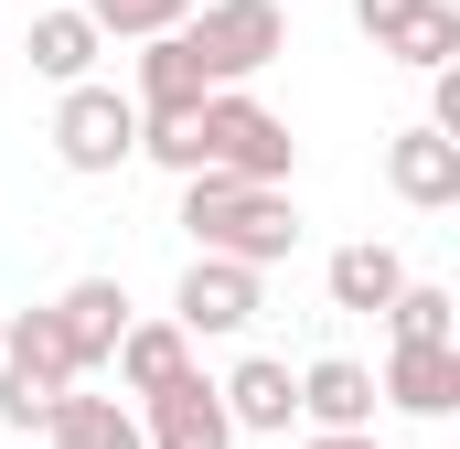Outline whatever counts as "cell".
Segmentation results:
<instances>
[{
	"mask_svg": "<svg viewBox=\"0 0 460 449\" xmlns=\"http://www.w3.org/2000/svg\"><path fill=\"white\" fill-rule=\"evenodd\" d=\"M182 235L204 257H246V268H279L300 246V204L289 182H235V172H182Z\"/></svg>",
	"mask_w": 460,
	"mask_h": 449,
	"instance_id": "6da1fadb",
	"label": "cell"
},
{
	"mask_svg": "<svg viewBox=\"0 0 460 449\" xmlns=\"http://www.w3.org/2000/svg\"><path fill=\"white\" fill-rule=\"evenodd\" d=\"M182 150H193V172H235V182H289L300 172L289 118L268 108L257 86H215L204 108L182 118Z\"/></svg>",
	"mask_w": 460,
	"mask_h": 449,
	"instance_id": "7a4b0ae2",
	"label": "cell"
},
{
	"mask_svg": "<svg viewBox=\"0 0 460 449\" xmlns=\"http://www.w3.org/2000/svg\"><path fill=\"white\" fill-rule=\"evenodd\" d=\"M54 161L75 172V182H108V172H128L139 161V108L118 97V86H97V75H75L65 97H54Z\"/></svg>",
	"mask_w": 460,
	"mask_h": 449,
	"instance_id": "3957f363",
	"label": "cell"
},
{
	"mask_svg": "<svg viewBox=\"0 0 460 449\" xmlns=\"http://www.w3.org/2000/svg\"><path fill=\"white\" fill-rule=\"evenodd\" d=\"M193 54H204V75L215 86H257L279 54H289V11L279 0H193Z\"/></svg>",
	"mask_w": 460,
	"mask_h": 449,
	"instance_id": "277c9868",
	"label": "cell"
},
{
	"mask_svg": "<svg viewBox=\"0 0 460 449\" xmlns=\"http://www.w3.org/2000/svg\"><path fill=\"white\" fill-rule=\"evenodd\" d=\"M257 311H268V268L204 257V246H193V268H182V289H172V321H182L193 342H235Z\"/></svg>",
	"mask_w": 460,
	"mask_h": 449,
	"instance_id": "5b68a950",
	"label": "cell"
},
{
	"mask_svg": "<svg viewBox=\"0 0 460 449\" xmlns=\"http://www.w3.org/2000/svg\"><path fill=\"white\" fill-rule=\"evenodd\" d=\"M215 97V75H204V54H193V32L172 22V32H139V86H128V108L139 118H193Z\"/></svg>",
	"mask_w": 460,
	"mask_h": 449,
	"instance_id": "8992f818",
	"label": "cell"
},
{
	"mask_svg": "<svg viewBox=\"0 0 460 449\" xmlns=\"http://www.w3.org/2000/svg\"><path fill=\"white\" fill-rule=\"evenodd\" d=\"M385 193L418 204V215H450V204H460V139L429 128V118L396 128V139H385Z\"/></svg>",
	"mask_w": 460,
	"mask_h": 449,
	"instance_id": "52a82bcc",
	"label": "cell"
},
{
	"mask_svg": "<svg viewBox=\"0 0 460 449\" xmlns=\"http://www.w3.org/2000/svg\"><path fill=\"white\" fill-rule=\"evenodd\" d=\"M139 439L150 449H235V418L204 374H172L161 396H139Z\"/></svg>",
	"mask_w": 460,
	"mask_h": 449,
	"instance_id": "ba28073f",
	"label": "cell"
},
{
	"mask_svg": "<svg viewBox=\"0 0 460 449\" xmlns=\"http://www.w3.org/2000/svg\"><path fill=\"white\" fill-rule=\"evenodd\" d=\"M375 396L396 418H450L460 407V342H396L385 374H375Z\"/></svg>",
	"mask_w": 460,
	"mask_h": 449,
	"instance_id": "9c48e42d",
	"label": "cell"
},
{
	"mask_svg": "<svg viewBox=\"0 0 460 449\" xmlns=\"http://www.w3.org/2000/svg\"><path fill=\"white\" fill-rule=\"evenodd\" d=\"M226 418H235V439H289V418H300V374L279 364V353H246L226 385Z\"/></svg>",
	"mask_w": 460,
	"mask_h": 449,
	"instance_id": "30bf717a",
	"label": "cell"
},
{
	"mask_svg": "<svg viewBox=\"0 0 460 449\" xmlns=\"http://www.w3.org/2000/svg\"><path fill=\"white\" fill-rule=\"evenodd\" d=\"M54 321H65V353H75V374H97L118 353V332H128V289L118 278H75L65 300H54Z\"/></svg>",
	"mask_w": 460,
	"mask_h": 449,
	"instance_id": "8fae6325",
	"label": "cell"
},
{
	"mask_svg": "<svg viewBox=\"0 0 460 449\" xmlns=\"http://www.w3.org/2000/svg\"><path fill=\"white\" fill-rule=\"evenodd\" d=\"M32 439H43V449H150V439H139V407H118V396H75V385L43 407Z\"/></svg>",
	"mask_w": 460,
	"mask_h": 449,
	"instance_id": "7c38bea8",
	"label": "cell"
},
{
	"mask_svg": "<svg viewBox=\"0 0 460 449\" xmlns=\"http://www.w3.org/2000/svg\"><path fill=\"white\" fill-rule=\"evenodd\" d=\"M322 289H332V311H385L396 289H407V257L385 246V235H353V246H332V268H322Z\"/></svg>",
	"mask_w": 460,
	"mask_h": 449,
	"instance_id": "4fadbf2b",
	"label": "cell"
},
{
	"mask_svg": "<svg viewBox=\"0 0 460 449\" xmlns=\"http://www.w3.org/2000/svg\"><path fill=\"white\" fill-rule=\"evenodd\" d=\"M300 418L311 428H375V364H353V353L300 364Z\"/></svg>",
	"mask_w": 460,
	"mask_h": 449,
	"instance_id": "5bb4252c",
	"label": "cell"
},
{
	"mask_svg": "<svg viewBox=\"0 0 460 449\" xmlns=\"http://www.w3.org/2000/svg\"><path fill=\"white\" fill-rule=\"evenodd\" d=\"M22 54H32V75H43V86H75V75H97L108 32H97V22H86V0H75V11H32V43H22Z\"/></svg>",
	"mask_w": 460,
	"mask_h": 449,
	"instance_id": "9a60e30c",
	"label": "cell"
},
{
	"mask_svg": "<svg viewBox=\"0 0 460 449\" xmlns=\"http://www.w3.org/2000/svg\"><path fill=\"white\" fill-rule=\"evenodd\" d=\"M108 364H118V385H128V396H161L172 374H193V332H182V321H128Z\"/></svg>",
	"mask_w": 460,
	"mask_h": 449,
	"instance_id": "2e32d148",
	"label": "cell"
},
{
	"mask_svg": "<svg viewBox=\"0 0 460 449\" xmlns=\"http://www.w3.org/2000/svg\"><path fill=\"white\" fill-rule=\"evenodd\" d=\"M0 364H11V374H32V385H75V353H65L54 300H43V311H0Z\"/></svg>",
	"mask_w": 460,
	"mask_h": 449,
	"instance_id": "e0dca14e",
	"label": "cell"
},
{
	"mask_svg": "<svg viewBox=\"0 0 460 449\" xmlns=\"http://www.w3.org/2000/svg\"><path fill=\"white\" fill-rule=\"evenodd\" d=\"M450 311H460V300L439 289V278H407V289H396L375 321H385V342H450V332H460Z\"/></svg>",
	"mask_w": 460,
	"mask_h": 449,
	"instance_id": "ac0fdd59",
	"label": "cell"
},
{
	"mask_svg": "<svg viewBox=\"0 0 460 449\" xmlns=\"http://www.w3.org/2000/svg\"><path fill=\"white\" fill-rule=\"evenodd\" d=\"M396 65H418V75H439V65H460V0H418V22L385 43Z\"/></svg>",
	"mask_w": 460,
	"mask_h": 449,
	"instance_id": "d6986e66",
	"label": "cell"
},
{
	"mask_svg": "<svg viewBox=\"0 0 460 449\" xmlns=\"http://www.w3.org/2000/svg\"><path fill=\"white\" fill-rule=\"evenodd\" d=\"M86 22H97L108 43H139V32H172V22H193V0H86Z\"/></svg>",
	"mask_w": 460,
	"mask_h": 449,
	"instance_id": "ffe728a7",
	"label": "cell"
},
{
	"mask_svg": "<svg viewBox=\"0 0 460 449\" xmlns=\"http://www.w3.org/2000/svg\"><path fill=\"white\" fill-rule=\"evenodd\" d=\"M54 396H65V385H32V374H11V364H0V428H11V439H32Z\"/></svg>",
	"mask_w": 460,
	"mask_h": 449,
	"instance_id": "44dd1931",
	"label": "cell"
},
{
	"mask_svg": "<svg viewBox=\"0 0 460 449\" xmlns=\"http://www.w3.org/2000/svg\"><path fill=\"white\" fill-rule=\"evenodd\" d=\"M407 22H418V0H353V32H364L375 54H385V43H396Z\"/></svg>",
	"mask_w": 460,
	"mask_h": 449,
	"instance_id": "7402d4cb",
	"label": "cell"
},
{
	"mask_svg": "<svg viewBox=\"0 0 460 449\" xmlns=\"http://www.w3.org/2000/svg\"><path fill=\"white\" fill-rule=\"evenodd\" d=\"M300 449H385V439H375V428H311Z\"/></svg>",
	"mask_w": 460,
	"mask_h": 449,
	"instance_id": "603a6c76",
	"label": "cell"
},
{
	"mask_svg": "<svg viewBox=\"0 0 460 449\" xmlns=\"http://www.w3.org/2000/svg\"><path fill=\"white\" fill-rule=\"evenodd\" d=\"M22 449H43V439H22Z\"/></svg>",
	"mask_w": 460,
	"mask_h": 449,
	"instance_id": "cb8c5ba5",
	"label": "cell"
}]
</instances>
